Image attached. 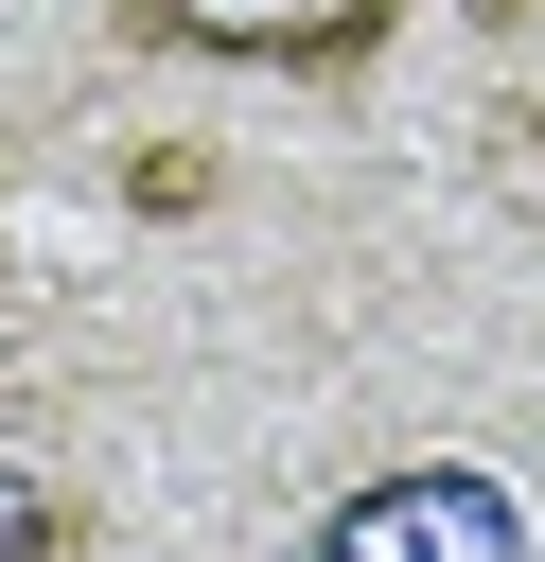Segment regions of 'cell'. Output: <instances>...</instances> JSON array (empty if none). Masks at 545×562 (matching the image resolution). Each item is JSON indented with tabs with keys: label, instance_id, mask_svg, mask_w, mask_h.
Instances as JSON below:
<instances>
[{
	"label": "cell",
	"instance_id": "cell-1",
	"mask_svg": "<svg viewBox=\"0 0 545 562\" xmlns=\"http://www.w3.org/2000/svg\"><path fill=\"white\" fill-rule=\"evenodd\" d=\"M141 53H193V70H299V88H334V70H369L387 35H404V0H105Z\"/></svg>",
	"mask_w": 545,
	"mask_h": 562
},
{
	"label": "cell",
	"instance_id": "cell-2",
	"mask_svg": "<svg viewBox=\"0 0 545 562\" xmlns=\"http://www.w3.org/2000/svg\"><path fill=\"white\" fill-rule=\"evenodd\" d=\"M316 562H510V492L492 474H387L316 527Z\"/></svg>",
	"mask_w": 545,
	"mask_h": 562
},
{
	"label": "cell",
	"instance_id": "cell-3",
	"mask_svg": "<svg viewBox=\"0 0 545 562\" xmlns=\"http://www.w3.org/2000/svg\"><path fill=\"white\" fill-rule=\"evenodd\" d=\"M0 562H70V509H53L35 474H0Z\"/></svg>",
	"mask_w": 545,
	"mask_h": 562
}]
</instances>
